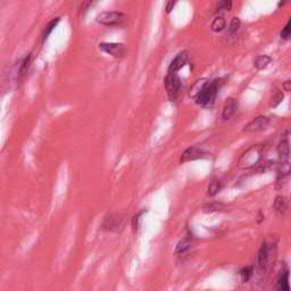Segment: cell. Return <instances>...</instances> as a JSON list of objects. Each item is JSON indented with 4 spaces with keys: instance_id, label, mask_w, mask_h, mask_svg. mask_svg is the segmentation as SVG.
Returning a JSON list of instances; mask_svg holds the SVG:
<instances>
[{
    "instance_id": "cell-1",
    "label": "cell",
    "mask_w": 291,
    "mask_h": 291,
    "mask_svg": "<svg viewBox=\"0 0 291 291\" xmlns=\"http://www.w3.org/2000/svg\"><path fill=\"white\" fill-rule=\"evenodd\" d=\"M221 79L202 82L201 86L198 88V90L194 94L196 104H198L201 107H212L215 103V99L218 97L219 89H221Z\"/></svg>"
},
{
    "instance_id": "cell-2",
    "label": "cell",
    "mask_w": 291,
    "mask_h": 291,
    "mask_svg": "<svg viewBox=\"0 0 291 291\" xmlns=\"http://www.w3.org/2000/svg\"><path fill=\"white\" fill-rule=\"evenodd\" d=\"M264 153V147L262 145H254L248 148L245 153L241 155L239 160V166L241 168H252L256 166L262 160Z\"/></svg>"
},
{
    "instance_id": "cell-3",
    "label": "cell",
    "mask_w": 291,
    "mask_h": 291,
    "mask_svg": "<svg viewBox=\"0 0 291 291\" xmlns=\"http://www.w3.org/2000/svg\"><path fill=\"white\" fill-rule=\"evenodd\" d=\"M273 243H270L267 240L263 241L262 246L258 250V254H257V260H256V270L257 272L263 274L266 272L267 269H269L271 258H272V253H273Z\"/></svg>"
},
{
    "instance_id": "cell-4",
    "label": "cell",
    "mask_w": 291,
    "mask_h": 291,
    "mask_svg": "<svg viewBox=\"0 0 291 291\" xmlns=\"http://www.w3.org/2000/svg\"><path fill=\"white\" fill-rule=\"evenodd\" d=\"M182 88V81L177 73H168L165 77V89L170 100L177 101L180 97Z\"/></svg>"
},
{
    "instance_id": "cell-5",
    "label": "cell",
    "mask_w": 291,
    "mask_h": 291,
    "mask_svg": "<svg viewBox=\"0 0 291 291\" xmlns=\"http://www.w3.org/2000/svg\"><path fill=\"white\" fill-rule=\"evenodd\" d=\"M127 18V15L121 12H104L97 16L96 21L105 26H121Z\"/></svg>"
},
{
    "instance_id": "cell-6",
    "label": "cell",
    "mask_w": 291,
    "mask_h": 291,
    "mask_svg": "<svg viewBox=\"0 0 291 291\" xmlns=\"http://www.w3.org/2000/svg\"><path fill=\"white\" fill-rule=\"evenodd\" d=\"M101 52L113 56L114 58L121 59L127 56V50L123 43H114V42H101L98 45Z\"/></svg>"
},
{
    "instance_id": "cell-7",
    "label": "cell",
    "mask_w": 291,
    "mask_h": 291,
    "mask_svg": "<svg viewBox=\"0 0 291 291\" xmlns=\"http://www.w3.org/2000/svg\"><path fill=\"white\" fill-rule=\"evenodd\" d=\"M124 216L122 214H109L104 219L101 229L107 232H118L123 229Z\"/></svg>"
},
{
    "instance_id": "cell-8",
    "label": "cell",
    "mask_w": 291,
    "mask_h": 291,
    "mask_svg": "<svg viewBox=\"0 0 291 291\" xmlns=\"http://www.w3.org/2000/svg\"><path fill=\"white\" fill-rule=\"evenodd\" d=\"M208 156V151L205 149L201 146H192L189 147L187 150H184V153L181 156V163H187V162L201 160Z\"/></svg>"
},
{
    "instance_id": "cell-9",
    "label": "cell",
    "mask_w": 291,
    "mask_h": 291,
    "mask_svg": "<svg viewBox=\"0 0 291 291\" xmlns=\"http://www.w3.org/2000/svg\"><path fill=\"white\" fill-rule=\"evenodd\" d=\"M270 123H271L270 117L264 116V115H259V116L254 118L253 121H250L249 123L243 127V132H247V133H254V132L264 131L266 130Z\"/></svg>"
},
{
    "instance_id": "cell-10",
    "label": "cell",
    "mask_w": 291,
    "mask_h": 291,
    "mask_svg": "<svg viewBox=\"0 0 291 291\" xmlns=\"http://www.w3.org/2000/svg\"><path fill=\"white\" fill-rule=\"evenodd\" d=\"M277 155H279V164H289L290 163V142L289 133L288 131L281 139L279 146H277Z\"/></svg>"
},
{
    "instance_id": "cell-11",
    "label": "cell",
    "mask_w": 291,
    "mask_h": 291,
    "mask_svg": "<svg viewBox=\"0 0 291 291\" xmlns=\"http://www.w3.org/2000/svg\"><path fill=\"white\" fill-rule=\"evenodd\" d=\"M31 65H32V54H29V55H26L24 58L21 60V63H19L18 65V69L16 71V83L19 84L24 82L26 77H28Z\"/></svg>"
},
{
    "instance_id": "cell-12",
    "label": "cell",
    "mask_w": 291,
    "mask_h": 291,
    "mask_svg": "<svg viewBox=\"0 0 291 291\" xmlns=\"http://www.w3.org/2000/svg\"><path fill=\"white\" fill-rule=\"evenodd\" d=\"M189 60V54L187 52H182L178 54L177 57L172 60L170 64V67H168V73H177L178 71H180L182 67L187 65Z\"/></svg>"
},
{
    "instance_id": "cell-13",
    "label": "cell",
    "mask_w": 291,
    "mask_h": 291,
    "mask_svg": "<svg viewBox=\"0 0 291 291\" xmlns=\"http://www.w3.org/2000/svg\"><path fill=\"white\" fill-rule=\"evenodd\" d=\"M236 109H238V100L235 99V98H229V99L226 100L224 107H223V111H222L223 120L225 121L230 120V118L236 114Z\"/></svg>"
},
{
    "instance_id": "cell-14",
    "label": "cell",
    "mask_w": 291,
    "mask_h": 291,
    "mask_svg": "<svg viewBox=\"0 0 291 291\" xmlns=\"http://www.w3.org/2000/svg\"><path fill=\"white\" fill-rule=\"evenodd\" d=\"M276 291H290L289 270L284 269L280 272L276 281Z\"/></svg>"
},
{
    "instance_id": "cell-15",
    "label": "cell",
    "mask_w": 291,
    "mask_h": 291,
    "mask_svg": "<svg viewBox=\"0 0 291 291\" xmlns=\"http://www.w3.org/2000/svg\"><path fill=\"white\" fill-rule=\"evenodd\" d=\"M192 245H194V240H192V238H190V236H185V238L181 239L180 241L178 242L174 254L177 256L185 255V254H187L189 250L191 249Z\"/></svg>"
},
{
    "instance_id": "cell-16",
    "label": "cell",
    "mask_w": 291,
    "mask_h": 291,
    "mask_svg": "<svg viewBox=\"0 0 291 291\" xmlns=\"http://www.w3.org/2000/svg\"><path fill=\"white\" fill-rule=\"evenodd\" d=\"M288 208H289V205H288V199L286 197L279 196V197L275 198V201H274V209H275L277 215L283 216L287 213Z\"/></svg>"
},
{
    "instance_id": "cell-17",
    "label": "cell",
    "mask_w": 291,
    "mask_h": 291,
    "mask_svg": "<svg viewBox=\"0 0 291 291\" xmlns=\"http://www.w3.org/2000/svg\"><path fill=\"white\" fill-rule=\"evenodd\" d=\"M271 63H272V57L269 55H262V56H258L255 60H254V67H255L256 70L262 71V70H265Z\"/></svg>"
},
{
    "instance_id": "cell-18",
    "label": "cell",
    "mask_w": 291,
    "mask_h": 291,
    "mask_svg": "<svg viewBox=\"0 0 291 291\" xmlns=\"http://www.w3.org/2000/svg\"><path fill=\"white\" fill-rule=\"evenodd\" d=\"M59 22H60V18H55L46 25V28L43 30V33H42V42H45L46 40L49 38V36L52 35L53 31L56 29V26L58 25Z\"/></svg>"
},
{
    "instance_id": "cell-19",
    "label": "cell",
    "mask_w": 291,
    "mask_h": 291,
    "mask_svg": "<svg viewBox=\"0 0 291 291\" xmlns=\"http://www.w3.org/2000/svg\"><path fill=\"white\" fill-rule=\"evenodd\" d=\"M225 205L222 202H209L206 204L202 207V212L204 213H216V212H223L225 211Z\"/></svg>"
},
{
    "instance_id": "cell-20",
    "label": "cell",
    "mask_w": 291,
    "mask_h": 291,
    "mask_svg": "<svg viewBox=\"0 0 291 291\" xmlns=\"http://www.w3.org/2000/svg\"><path fill=\"white\" fill-rule=\"evenodd\" d=\"M221 189H222V182L219 180H213L208 185L207 196L208 197H214L215 195L218 194Z\"/></svg>"
},
{
    "instance_id": "cell-21",
    "label": "cell",
    "mask_w": 291,
    "mask_h": 291,
    "mask_svg": "<svg viewBox=\"0 0 291 291\" xmlns=\"http://www.w3.org/2000/svg\"><path fill=\"white\" fill-rule=\"evenodd\" d=\"M226 26V22L225 19L222 18V16H219V18H214V21L212 22V25H211V29L213 31L218 33V32H222L223 30L225 29Z\"/></svg>"
},
{
    "instance_id": "cell-22",
    "label": "cell",
    "mask_w": 291,
    "mask_h": 291,
    "mask_svg": "<svg viewBox=\"0 0 291 291\" xmlns=\"http://www.w3.org/2000/svg\"><path fill=\"white\" fill-rule=\"evenodd\" d=\"M254 270H255V266H246L243 267V269L240 270V277H241V280L243 282H248V281L252 279L253 275H254Z\"/></svg>"
},
{
    "instance_id": "cell-23",
    "label": "cell",
    "mask_w": 291,
    "mask_h": 291,
    "mask_svg": "<svg viewBox=\"0 0 291 291\" xmlns=\"http://www.w3.org/2000/svg\"><path fill=\"white\" fill-rule=\"evenodd\" d=\"M240 24H241V22H240V18H233L231 19V23H230V26H229V33H230V35H231V36L236 35V33L239 31Z\"/></svg>"
},
{
    "instance_id": "cell-24",
    "label": "cell",
    "mask_w": 291,
    "mask_h": 291,
    "mask_svg": "<svg viewBox=\"0 0 291 291\" xmlns=\"http://www.w3.org/2000/svg\"><path fill=\"white\" fill-rule=\"evenodd\" d=\"M291 36V19L287 22L286 26H284L282 31H281V38L284 39V40H288L290 38Z\"/></svg>"
},
{
    "instance_id": "cell-25",
    "label": "cell",
    "mask_w": 291,
    "mask_h": 291,
    "mask_svg": "<svg viewBox=\"0 0 291 291\" xmlns=\"http://www.w3.org/2000/svg\"><path fill=\"white\" fill-rule=\"evenodd\" d=\"M232 7V1H221L218 2V7H216V11L218 12H223V11H230Z\"/></svg>"
},
{
    "instance_id": "cell-26",
    "label": "cell",
    "mask_w": 291,
    "mask_h": 291,
    "mask_svg": "<svg viewBox=\"0 0 291 291\" xmlns=\"http://www.w3.org/2000/svg\"><path fill=\"white\" fill-rule=\"evenodd\" d=\"M283 100V93L282 92H276L271 99V107H276L281 101Z\"/></svg>"
},
{
    "instance_id": "cell-27",
    "label": "cell",
    "mask_w": 291,
    "mask_h": 291,
    "mask_svg": "<svg viewBox=\"0 0 291 291\" xmlns=\"http://www.w3.org/2000/svg\"><path fill=\"white\" fill-rule=\"evenodd\" d=\"M146 213V211H141L140 213H138L137 215L132 218V226H133V230H137L139 226V221H140V218Z\"/></svg>"
},
{
    "instance_id": "cell-28",
    "label": "cell",
    "mask_w": 291,
    "mask_h": 291,
    "mask_svg": "<svg viewBox=\"0 0 291 291\" xmlns=\"http://www.w3.org/2000/svg\"><path fill=\"white\" fill-rule=\"evenodd\" d=\"M174 6H175V2H173V1L167 2V4H166V13H167V14H170V13L172 12V9L174 8Z\"/></svg>"
},
{
    "instance_id": "cell-29",
    "label": "cell",
    "mask_w": 291,
    "mask_h": 291,
    "mask_svg": "<svg viewBox=\"0 0 291 291\" xmlns=\"http://www.w3.org/2000/svg\"><path fill=\"white\" fill-rule=\"evenodd\" d=\"M290 81H287V82H284V84H283V88H284V90L287 91V92H289L290 91Z\"/></svg>"
},
{
    "instance_id": "cell-30",
    "label": "cell",
    "mask_w": 291,
    "mask_h": 291,
    "mask_svg": "<svg viewBox=\"0 0 291 291\" xmlns=\"http://www.w3.org/2000/svg\"><path fill=\"white\" fill-rule=\"evenodd\" d=\"M284 2H279V7H281V6H283Z\"/></svg>"
}]
</instances>
